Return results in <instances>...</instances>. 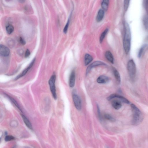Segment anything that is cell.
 Masks as SVG:
<instances>
[{
  "instance_id": "1",
  "label": "cell",
  "mask_w": 148,
  "mask_h": 148,
  "mask_svg": "<svg viewBox=\"0 0 148 148\" xmlns=\"http://www.w3.org/2000/svg\"><path fill=\"white\" fill-rule=\"evenodd\" d=\"M124 28L125 33L123 41V47L126 54H128L131 48V33L130 28L128 23H125Z\"/></svg>"
},
{
  "instance_id": "2",
  "label": "cell",
  "mask_w": 148,
  "mask_h": 148,
  "mask_svg": "<svg viewBox=\"0 0 148 148\" xmlns=\"http://www.w3.org/2000/svg\"><path fill=\"white\" fill-rule=\"evenodd\" d=\"M131 106L133 113L132 124L134 126L138 125L141 123L143 119V114L141 111L136 105L131 104Z\"/></svg>"
},
{
  "instance_id": "3",
  "label": "cell",
  "mask_w": 148,
  "mask_h": 148,
  "mask_svg": "<svg viewBox=\"0 0 148 148\" xmlns=\"http://www.w3.org/2000/svg\"><path fill=\"white\" fill-rule=\"evenodd\" d=\"M127 70L129 76L132 79H134L136 77V63L133 59H131L127 64Z\"/></svg>"
},
{
  "instance_id": "4",
  "label": "cell",
  "mask_w": 148,
  "mask_h": 148,
  "mask_svg": "<svg viewBox=\"0 0 148 148\" xmlns=\"http://www.w3.org/2000/svg\"><path fill=\"white\" fill-rule=\"evenodd\" d=\"M56 76L55 75H53L52 76L49 81V84L50 89L53 97L55 100L57 98V95L55 86V82Z\"/></svg>"
},
{
  "instance_id": "5",
  "label": "cell",
  "mask_w": 148,
  "mask_h": 148,
  "mask_svg": "<svg viewBox=\"0 0 148 148\" xmlns=\"http://www.w3.org/2000/svg\"><path fill=\"white\" fill-rule=\"evenodd\" d=\"M72 97L75 107L78 110H80L82 108V103L80 97L75 94L73 95Z\"/></svg>"
},
{
  "instance_id": "6",
  "label": "cell",
  "mask_w": 148,
  "mask_h": 148,
  "mask_svg": "<svg viewBox=\"0 0 148 148\" xmlns=\"http://www.w3.org/2000/svg\"><path fill=\"white\" fill-rule=\"evenodd\" d=\"M114 98H118L123 102L126 104H129L130 103L129 101L126 98L123 96L115 94L111 95L107 98V99L108 100H111Z\"/></svg>"
},
{
  "instance_id": "7",
  "label": "cell",
  "mask_w": 148,
  "mask_h": 148,
  "mask_svg": "<svg viewBox=\"0 0 148 148\" xmlns=\"http://www.w3.org/2000/svg\"><path fill=\"white\" fill-rule=\"evenodd\" d=\"M106 65L105 63L100 61H95L93 62V63L91 64L88 67L86 72V75H87L89 73L93 67L100 66H105Z\"/></svg>"
},
{
  "instance_id": "8",
  "label": "cell",
  "mask_w": 148,
  "mask_h": 148,
  "mask_svg": "<svg viewBox=\"0 0 148 148\" xmlns=\"http://www.w3.org/2000/svg\"><path fill=\"white\" fill-rule=\"evenodd\" d=\"M10 51L9 49L4 45L0 46V54L2 56H8L9 54Z\"/></svg>"
},
{
  "instance_id": "9",
  "label": "cell",
  "mask_w": 148,
  "mask_h": 148,
  "mask_svg": "<svg viewBox=\"0 0 148 148\" xmlns=\"http://www.w3.org/2000/svg\"><path fill=\"white\" fill-rule=\"evenodd\" d=\"M76 74L74 70H73L70 75L69 80V85L70 87H73L75 86Z\"/></svg>"
},
{
  "instance_id": "10",
  "label": "cell",
  "mask_w": 148,
  "mask_h": 148,
  "mask_svg": "<svg viewBox=\"0 0 148 148\" xmlns=\"http://www.w3.org/2000/svg\"><path fill=\"white\" fill-rule=\"evenodd\" d=\"M35 61V59H34L32 62H31L29 65L28 66V67L26 69L24 70L22 73L20 75H18V76H17V77L15 79V80H17L25 76V75L27 73L28 71L29 70V69L31 68L33 66Z\"/></svg>"
},
{
  "instance_id": "11",
  "label": "cell",
  "mask_w": 148,
  "mask_h": 148,
  "mask_svg": "<svg viewBox=\"0 0 148 148\" xmlns=\"http://www.w3.org/2000/svg\"><path fill=\"white\" fill-rule=\"evenodd\" d=\"M110 80L109 78L105 75H101L99 77L97 80L98 83L100 84H105L108 82Z\"/></svg>"
},
{
  "instance_id": "12",
  "label": "cell",
  "mask_w": 148,
  "mask_h": 148,
  "mask_svg": "<svg viewBox=\"0 0 148 148\" xmlns=\"http://www.w3.org/2000/svg\"><path fill=\"white\" fill-rule=\"evenodd\" d=\"M104 15V10L103 9H100L98 12L96 18L97 21L98 22H101L103 19Z\"/></svg>"
},
{
  "instance_id": "13",
  "label": "cell",
  "mask_w": 148,
  "mask_h": 148,
  "mask_svg": "<svg viewBox=\"0 0 148 148\" xmlns=\"http://www.w3.org/2000/svg\"><path fill=\"white\" fill-rule=\"evenodd\" d=\"M113 72L114 76L118 84L120 83L121 81V79L120 74L118 71L115 68H113Z\"/></svg>"
},
{
  "instance_id": "14",
  "label": "cell",
  "mask_w": 148,
  "mask_h": 148,
  "mask_svg": "<svg viewBox=\"0 0 148 148\" xmlns=\"http://www.w3.org/2000/svg\"><path fill=\"white\" fill-rule=\"evenodd\" d=\"M105 57L111 63L113 64L114 59L113 54L110 51H106L105 53Z\"/></svg>"
},
{
  "instance_id": "15",
  "label": "cell",
  "mask_w": 148,
  "mask_h": 148,
  "mask_svg": "<svg viewBox=\"0 0 148 148\" xmlns=\"http://www.w3.org/2000/svg\"><path fill=\"white\" fill-rule=\"evenodd\" d=\"M112 105L113 107L116 110L120 109L122 106L120 101L118 100H113L112 102Z\"/></svg>"
},
{
  "instance_id": "16",
  "label": "cell",
  "mask_w": 148,
  "mask_h": 148,
  "mask_svg": "<svg viewBox=\"0 0 148 148\" xmlns=\"http://www.w3.org/2000/svg\"><path fill=\"white\" fill-rule=\"evenodd\" d=\"M92 57L89 54H86L84 57V64L85 66H87L93 61Z\"/></svg>"
},
{
  "instance_id": "17",
  "label": "cell",
  "mask_w": 148,
  "mask_h": 148,
  "mask_svg": "<svg viewBox=\"0 0 148 148\" xmlns=\"http://www.w3.org/2000/svg\"><path fill=\"white\" fill-rule=\"evenodd\" d=\"M21 116L25 125L28 128L31 130L33 129V127L32 124H31L30 122L29 119L24 115L21 114Z\"/></svg>"
},
{
  "instance_id": "18",
  "label": "cell",
  "mask_w": 148,
  "mask_h": 148,
  "mask_svg": "<svg viewBox=\"0 0 148 148\" xmlns=\"http://www.w3.org/2000/svg\"><path fill=\"white\" fill-rule=\"evenodd\" d=\"M147 44H144L140 48L138 52V57L139 58L141 57L143 54L145 49L147 48Z\"/></svg>"
},
{
  "instance_id": "19",
  "label": "cell",
  "mask_w": 148,
  "mask_h": 148,
  "mask_svg": "<svg viewBox=\"0 0 148 148\" xmlns=\"http://www.w3.org/2000/svg\"><path fill=\"white\" fill-rule=\"evenodd\" d=\"M109 3V0H103L101 6L104 10L107 11L108 10Z\"/></svg>"
},
{
  "instance_id": "20",
  "label": "cell",
  "mask_w": 148,
  "mask_h": 148,
  "mask_svg": "<svg viewBox=\"0 0 148 148\" xmlns=\"http://www.w3.org/2000/svg\"><path fill=\"white\" fill-rule=\"evenodd\" d=\"M108 32V29H106L101 34L100 38V43H102V42Z\"/></svg>"
},
{
  "instance_id": "21",
  "label": "cell",
  "mask_w": 148,
  "mask_h": 148,
  "mask_svg": "<svg viewBox=\"0 0 148 148\" xmlns=\"http://www.w3.org/2000/svg\"><path fill=\"white\" fill-rule=\"evenodd\" d=\"M7 33L9 34H11L14 30V28L11 25H7L6 28Z\"/></svg>"
},
{
  "instance_id": "22",
  "label": "cell",
  "mask_w": 148,
  "mask_h": 148,
  "mask_svg": "<svg viewBox=\"0 0 148 148\" xmlns=\"http://www.w3.org/2000/svg\"><path fill=\"white\" fill-rule=\"evenodd\" d=\"M6 95H7V97L11 101V102H12L14 104V105H15V106H16V107L18 108V109H19L20 111H22L21 109L20 106H19V105L18 104L17 102L16 101H15L14 98H13L11 97H10V96L8 95L7 94H6Z\"/></svg>"
},
{
  "instance_id": "23",
  "label": "cell",
  "mask_w": 148,
  "mask_h": 148,
  "mask_svg": "<svg viewBox=\"0 0 148 148\" xmlns=\"http://www.w3.org/2000/svg\"><path fill=\"white\" fill-rule=\"evenodd\" d=\"M143 24L144 26L146 29L148 30V16H146L144 17L143 20Z\"/></svg>"
},
{
  "instance_id": "24",
  "label": "cell",
  "mask_w": 148,
  "mask_h": 148,
  "mask_svg": "<svg viewBox=\"0 0 148 148\" xmlns=\"http://www.w3.org/2000/svg\"><path fill=\"white\" fill-rule=\"evenodd\" d=\"M105 118L107 119V120L111 121H115V119L112 116L108 114H106L105 115Z\"/></svg>"
},
{
  "instance_id": "25",
  "label": "cell",
  "mask_w": 148,
  "mask_h": 148,
  "mask_svg": "<svg viewBox=\"0 0 148 148\" xmlns=\"http://www.w3.org/2000/svg\"><path fill=\"white\" fill-rule=\"evenodd\" d=\"M130 0H124V9L126 11L128 10Z\"/></svg>"
},
{
  "instance_id": "26",
  "label": "cell",
  "mask_w": 148,
  "mask_h": 148,
  "mask_svg": "<svg viewBox=\"0 0 148 148\" xmlns=\"http://www.w3.org/2000/svg\"><path fill=\"white\" fill-rule=\"evenodd\" d=\"M70 18H69L68 21H67L66 25L65 26L63 32L65 34H66L68 31V28L69 26V24Z\"/></svg>"
},
{
  "instance_id": "27",
  "label": "cell",
  "mask_w": 148,
  "mask_h": 148,
  "mask_svg": "<svg viewBox=\"0 0 148 148\" xmlns=\"http://www.w3.org/2000/svg\"><path fill=\"white\" fill-rule=\"evenodd\" d=\"M15 139V137L12 136H8L5 137V141H12Z\"/></svg>"
},
{
  "instance_id": "28",
  "label": "cell",
  "mask_w": 148,
  "mask_h": 148,
  "mask_svg": "<svg viewBox=\"0 0 148 148\" xmlns=\"http://www.w3.org/2000/svg\"><path fill=\"white\" fill-rule=\"evenodd\" d=\"M145 10L148 12V0H145Z\"/></svg>"
},
{
  "instance_id": "29",
  "label": "cell",
  "mask_w": 148,
  "mask_h": 148,
  "mask_svg": "<svg viewBox=\"0 0 148 148\" xmlns=\"http://www.w3.org/2000/svg\"><path fill=\"white\" fill-rule=\"evenodd\" d=\"M8 43L9 44V46H11L12 47L14 45V41L11 39V40H9Z\"/></svg>"
},
{
  "instance_id": "30",
  "label": "cell",
  "mask_w": 148,
  "mask_h": 148,
  "mask_svg": "<svg viewBox=\"0 0 148 148\" xmlns=\"http://www.w3.org/2000/svg\"><path fill=\"white\" fill-rule=\"evenodd\" d=\"M30 50L27 49V50L26 51L25 53V58H27L28 57H29L30 55Z\"/></svg>"
},
{
  "instance_id": "31",
  "label": "cell",
  "mask_w": 148,
  "mask_h": 148,
  "mask_svg": "<svg viewBox=\"0 0 148 148\" xmlns=\"http://www.w3.org/2000/svg\"><path fill=\"white\" fill-rule=\"evenodd\" d=\"M20 42L23 45H24L25 44V41L22 37H20Z\"/></svg>"
},
{
  "instance_id": "32",
  "label": "cell",
  "mask_w": 148,
  "mask_h": 148,
  "mask_svg": "<svg viewBox=\"0 0 148 148\" xmlns=\"http://www.w3.org/2000/svg\"><path fill=\"white\" fill-rule=\"evenodd\" d=\"M25 0H19V1H20L21 3H23L25 2Z\"/></svg>"
},
{
  "instance_id": "33",
  "label": "cell",
  "mask_w": 148,
  "mask_h": 148,
  "mask_svg": "<svg viewBox=\"0 0 148 148\" xmlns=\"http://www.w3.org/2000/svg\"><path fill=\"white\" fill-rule=\"evenodd\" d=\"M147 39H148V37H147Z\"/></svg>"
}]
</instances>
